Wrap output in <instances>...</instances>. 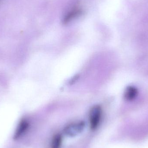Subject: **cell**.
Returning a JSON list of instances; mask_svg holds the SVG:
<instances>
[{"label":"cell","instance_id":"cell-2","mask_svg":"<svg viewBox=\"0 0 148 148\" xmlns=\"http://www.w3.org/2000/svg\"><path fill=\"white\" fill-rule=\"evenodd\" d=\"M85 123L83 122L71 123L64 129V133L69 136H75L79 134L84 129Z\"/></svg>","mask_w":148,"mask_h":148},{"label":"cell","instance_id":"cell-5","mask_svg":"<svg viewBox=\"0 0 148 148\" xmlns=\"http://www.w3.org/2000/svg\"><path fill=\"white\" fill-rule=\"evenodd\" d=\"M137 90L134 87H130L127 88L125 93V97L128 100H132L137 95Z\"/></svg>","mask_w":148,"mask_h":148},{"label":"cell","instance_id":"cell-3","mask_svg":"<svg viewBox=\"0 0 148 148\" xmlns=\"http://www.w3.org/2000/svg\"><path fill=\"white\" fill-rule=\"evenodd\" d=\"M82 13V10L79 8H75L72 9L64 16L62 19V23L64 24L69 23L74 19L80 16Z\"/></svg>","mask_w":148,"mask_h":148},{"label":"cell","instance_id":"cell-1","mask_svg":"<svg viewBox=\"0 0 148 148\" xmlns=\"http://www.w3.org/2000/svg\"><path fill=\"white\" fill-rule=\"evenodd\" d=\"M102 110L101 106L95 105L91 108L89 113V122L90 128L92 130L96 129L101 118Z\"/></svg>","mask_w":148,"mask_h":148},{"label":"cell","instance_id":"cell-4","mask_svg":"<svg viewBox=\"0 0 148 148\" xmlns=\"http://www.w3.org/2000/svg\"><path fill=\"white\" fill-rule=\"evenodd\" d=\"M29 125V124L28 122L26 120H23L21 121L16 131L14 138L15 139H17L21 136L27 131Z\"/></svg>","mask_w":148,"mask_h":148},{"label":"cell","instance_id":"cell-6","mask_svg":"<svg viewBox=\"0 0 148 148\" xmlns=\"http://www.w3.org/2000/svg\"><path fill=\"white\" fill-rule=\"evenodd\" d=\"M62 138L61 134L56 135L52 140L51 148H60L62 144Z\"/></svg>","mask_w":148,"mask_h":148}]
</instances>
